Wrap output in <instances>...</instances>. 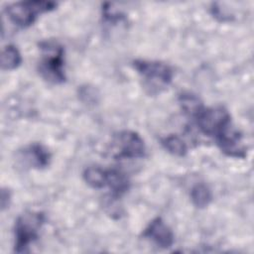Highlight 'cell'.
<instances>
[{
  "label": "cell",
  "mask_w": 254,
  "mask_h": 254,
  "mask_svg": "<svg viewBox=\"0 0 254 254\" xmlns=\"http://www.w3.org/2000/svg\"><path fill=\"white\" fill-rule=\"evenodd\" d=\"M106 186L111 190L113 196L118 197L130 189V181L127 176L119 170L106 171Z\"/></svg>",
  "instance_id": "10"
},
{
  "label": "cell",
  "mask_w": 254,
  "mask_h": 254,
  "mask_svg": "<svg viewBox=\"0 0 254 254\" xmlns=\"http://www.w3.org/2000/svg\"><path fill=\"white\" fill-rule=\"evenodd\" d=\"M84 182L93 189H102L106 186V171L100 167L90 166L82 173Z\"/></svg>",
  "instance_id": "14"
},
{
  "label": "cell",
  "mask_w": 254,
  "mask_h": 254,
  "mask_svg": "<svg viewBox=\"0 0 254 254\" xmlns=\"http://www.w3.org/2000/svg\"><path fill=\"white\" fill-rule=\"evenodd\" d=\"M132 65L144 79V86L150 90V93L160 92L173 80V68L165 63L135 60L132 62Z\"/></svg>",
  "instance_id": "2"
},
{
  "label": "cell",
  "mask_w": 254,
  "mask_h": 254,
  "mask_svg": "<svg viewBox=\"0 0 254 254\" xmlns=\"http://www.w3.org/2000/svg\"><path fill=\"white\" fill-rule=\"evenodd\" d=\"M179 104L185 114L193 118L204 107L200 98L190 91L183 92L179 95Z\"/></svg>",
  "instance_id": "11"
},
{
  "label": "cell",
  "mask_w": 254,
  "mask_h": 254,
  "mask_svg": "<svg viewBox=\"0 0 254 254\" xmlns=\"http://www.w3.org/2000/svg\"><path fill=\"white\" fill-rule=\"evenodd\" d=\"M22 64V56L14 45H7L1 54V67L3 70H13Z\"/></svg>",
  "instance_id": "13"
},
{
  "label": "cell",
  "mask_w": 254,
  "mask_h": 254,
  "mask_svg": "<svg viewBox=\"0 0 254 254\" xmlns=\"http://www.w3.org/2000/svg\"><path fill=\"white\" fill-rule=\"evenodd\" d=\"M11 201V192L8 189H2L1 190V198H0V202H1V210H4L5 208L9 207Z\"/></svg>",
  "instance_id": "16"
},
{
  "label": "cell",
  "mask_w": 254,
  "mask_h": 254,
  "mask_svg": "<svg viewBox=\"0 0 254 254\" xmlns=\"http://www.w3.org/2000/svg\"><path fill=\"white\" fill-rule=\"evenodd\" d=\"M214 138L216 145L224 155L236 159H244L247 156V148L243 143L242 134L231 123Z\"/></svg>",
  "instance_id": "7"
},
{
  "label": "cell",
  "mask_w": 254,
  "mask_h": 254,
  "mask_svg": "<svg viewBox=\"0 0 254 254\" xmlns=\"http://www.w3.org/2000/svg\"><path fill=\"white\" fill-rule=\"evenodd\" d=\"M58 7L57 2L29 0L9 4L5 13L9 20L18 27L27 28L35 23L38 16L51 12Z\"/></svg>",
  "instance_id": "3"
},
{
  "label": "cell",
  "mask_w": 254,
  "mask_h": 254,
  "mask_svg": "<svg viewBox=\"0 0 254 254\" xmlns=\"http://www.w3.org/2000/svg\"><path fill=\"white\" fill-rule=\"evenodd\" d=\"M194 119L200 132L209 137L217 136L231 123L229 112L222 106L203 107Z\"/></svg>",
  "instance_id": "5"
},
{
  "label": "cell",
  "mask_w": 254,
  "mask_h": 254,
  "mask_svg": "<svg viewBox=\"0 0 254 254\" xmlns=\"http://www.w3.org/2000/svg\"><path fill=\"white\" fill-rule=\"evenodd\" d=\"M116 157L119 159H139L146 154L143 138L135 131L123 130L117 133L113 140Z\"/></svg>",
  "instance_id": "6"
},
{
  "label": "cell",
  "mask_w": 254,
  "mask_h": 254,
  "mask_svg": "<svg viewBox=\"0 0 254 254\" xmlns=\"http://www.w3.org/2000/svg\"><path fill=\"white\" fill-rule=\"evenodd\" d=\"M190 196L192 204L197 208L206 207L212 200V192L208 186L203 183L194 185L190 190Z\"/></svg>",
  "instance_id": "12"
},
{
  "label": "cell",
  "mask_w": 254,
  "mask_h": 254,
  "mask_svg": "<svg viewBox=\"0 0 254 254\" xmlns=\"http://www.w3.org/2000/svg\"><path fill=\"white\" fill-rule=\"evenodd\" d=\"M45 221L46 216L40 211H25L17 217L14 227L15 252L23 253L27 251L29 245L38 239L40 229Z\"/></svg>",
  "instance_id": "4"
},
{
  "label": "cell",
  "mask_w": 254,
  "mask_h": 254,
  "mask_svg": "<svg viewBox=\"0 0 254 254\" xmlns=\"http://www.w3.org/2000/svg\"><path fill=\"white\" fill-rule=\"evenodd\" d=\"M161 144L170 154L177 157H184L188 153V146L178 135H168L161 139Z\"/></svg>",
  "instance_id": "15"
},
{
  "label": "cell",
  "mask_w": 254,
  "mask_h": 254,
  "mask_svg": "<svg viewBox=\"0 0 254 254\" xmlns=\"http://www.w3.org/2000/svg\"><path fill=\"white\" fill-rule=\"evenodd\" d=\"M21 153V159L31 168L44 169L51 163V153L49 150L40 143H33L24 148Z\"/></svg>",
  "instance_id": "9"
},
{
  "label": "cell",
  "mask_w": 254,
  "mask_h": 254,
  "mask_svg": "<svg viewBox=\"0 0 254 254\" xmlns=\"http://www.w3.org/2000/svg\"><path fill=\"white\" fill-rule=\"evenodd\" d=\"M143 237L154 242L158 247L170 248L175 242V236L170 226L162 217H156L150 221L142 233Z\"/></svg>",
  "instance_id": "8"
},
{
  "label": "cell",
  "mask_w": 254,
  "mask_h": 254,
  "mask_svg": "<svg viewBox=\"0 0 254 254\" xmlns=\"http://www.w3.org/2000/svg\"><path fill=\"white\" fill-rule=\"evenodd\" d=\"M42 57L38 64L40 75L48 82L60 84L65 81L64 49L57 41H42L39 43Z\"/></svg>",
  "instance_id": "1"
}]
</instances>
